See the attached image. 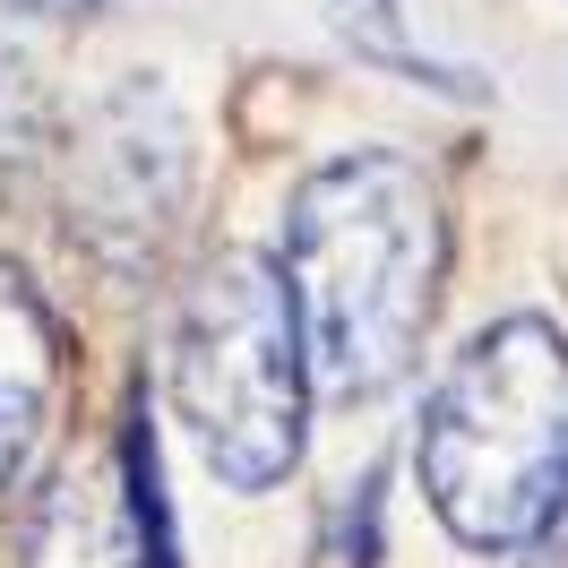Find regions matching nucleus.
<instances>
[{"label": "nucleus", "instance_id": "f257e3e1", "mask_svg": "<svg viewBox=\"0 0 568 568\" xmlns=\"http://www.w3.org/2000/svg\"><path fill=\"white\" fill-rule=\"evenodd\" d=\"M439 267H448V224L405 155L354 146L302 181L284 215L276 276L293 302L311 388L336 405L388 396L430 336Z\"/></svg>", "mask_w": 568, "mask_h": 568}, {"label": "nucleus", "instance_id": "f03ea898", "mask_svg": "<svg viewBox=\"0 0 568 568\" xmlns=\"http://www.w3.org/2000/svg\"><path fill=\"white\" fill-rule=\"evenodd\" d=\"M430 517L465 551H526L568 508V336L551 320H491L465 345L414 430Z\"/></svg>", "mask_w": 568, "mask_h": 568}, {"label": "nucleus", "instance_id": "7ed1b4c3", "mask_svg": "<svg viewBox=\"0 0 568 568\" xmlns=\"http://www.w3.org/2000/svg\"><path fill=\"white\" fill-rule=\"evenodd\" d=\"M173 405L215 483L267 491L302 465V414H311V371L293 336L276 258L258 250H215L190 276L173 320Z\"/></svg>", "mask_w": 568, "mask_h": 568}, {"label": "nucleus", "instance_id": "20e7f679", "mask_svg": "<svg viewBox=\"0 0 568 568\" xmlns=\"http://www.w3.org/2000/svg\"><path fill=\"white\" fill-rule=\"evenodd\" d=\"M181 199H190V130H181L173 95L155 78H121L104 104L78 121L70 242L112 276H139V267H155V250L173 242Z\"/></svg>", "mask_w": 568, "mask_h": 568}, {"label": "nucleus", "instance_id": "39448f33", "mask_svg": "<svg viewBox=\"0 0 568 568\" xmlns=\"http://www.w3.org/2000/svg\"><path fill=\"white\" fill-rule=\"evenodd\" d=\"M27 568H181L173 542L139 517V491L121 474V448H87L43 483L27 517Z\"/></svg>", "mask_w": 568, "mask_h": 568}, {"label": "nucleus", "instance_id": "423d86ee", "mask_svg": "<svg viewBox=\"0 0 568 568\" xmlns=\"http://www.w3.org/2000/svg\"><path fill=\"white\" fill-rule=\"evenodd\" d=\"M52 388H61V327L43 311V293L27 284V267L0 258V491L36 457Z\"/></svg>", "mask_w": 568, "mask_h": 568}, {"label": "nucleus", "instance_id": "0eeeda50", "mask_svg": "<svg viewBox=\"0 0 568 568\" xmlns=\"http://www.w3.org/2000/svg\"><path fill=\"white\" fill-rule=\"evenodd\" d=\"M327 9H336V36L354 43V52H371V61L405 70L414 87L483 95V78H474V70H448V61H430V52H414V43H405V9H396V0H327Z\"/></svg>", "mask_w": 568, "mask_h": 568}, {"label": "nucleus", "instance_id": "6e6552de", "mask_svg": "<svg viewBox=\"0 0 568 568\" xmlns=\"http://www.w3.org/2000/svg\"><path fill=\"white\" fill-rule=\"evenodd\" d=\"M43 95H36V70L0 52V190H27V173L43 164Z\"/></svg>", "mask_w": 568, "mask_h": 568}, {"label": "nucleus", "instance_id": "1a4fd4ad", "mask_svg": "<svg viewBox=\"0 0 568 568\" xmlns=\"http://www.w3.org/2000/svg\"><path fill=\"white\" fill-rule=\"evenodd\" d=\"M18 18H95V0H0Z\"/></svg>", "mask_w": 568, "mask_h": 568}, {"label": "nucleus", "instance_id": "9d476101", "mask_svg": "<svg viewBox=\"0 0 568 568\" xmlns=\"http://www.w3.org/2000/svg\"><path fill=\"white\" fill-rule=\"evenodd\" d=\"M542 542H551V560H560V551H568V508H560V517H551V534H542Z\"/></svg>", "mask_w": 568, "mask_h": 568}]
</instances>
